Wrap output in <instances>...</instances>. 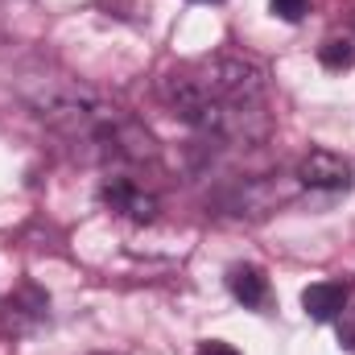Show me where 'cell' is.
Instances as JSON below:
<instances>
[{
	"label": "cell",
	"instance_id": "1",
	"mask_svg": "<svg viewBox=\"0 0 355 355\" xmlns=\"http://www.w3.org/2000/svg\"><path fill=\"white\" fill-rule=\"evenodd\" d=\"M157 95L178 120L219 141L257 145L272 128L265 112V71L240 54H207L178 62L162 75Z\"/></svg>",
	"mask_w": 355,
	"mask_h": 355
},
{
	"label": "cell",
	"instance_id": "2",
	"mask_svg": "<svg viewBox=\"0 0 355 355\" xmlns=\"http://www.w3.org/2000/svg\"><path fill=\"white\" fill-rule=\"evenodd\" d=\"M29 107L83 157V162H153L157 157V141L153 132L132 120L124 107H116L112 99H103L99 91L71 83V79H37L33 87H25Z\"/></svg>",
	"mask_w": 355,
	"mask_h": 355
},
{
	"label": "cell",
	"instance_id": "3",
	"mask_svg": "<svg viewBox=\"0 0 355 355\" xmlns=\"http://www.w3.org/2000/svg\"><path fill=\"white\" fill-rule=\"evenodd\" d=\"M99 202H103L107 211L132 219V223H153V219H157V198H153L145 186H137L132 178H120V174L103 178V186H99Z\"/></svg>",
	"mask_w": 355,
	"mask_h": 355
},
{
	"label": "cell",
	"instance_id": "4",
	"mask_svg": "<svg viewBox=\"0 0 355 355\" xmlns=\"http://www.w3.org/2000/svg\"><path fill=\"white\" fill-rule=\"evenodd\" d=\"M297 182H302L306 190L339 194V190L352 186V166H347L339 153H331V149H310V153L302 157V166H297Z\"/></svg>",
	"mask_w": 355,
	"mask_h": 355
},
{
	"label": "cell",
	"instance_id": "5",
	"mask_svg": "<svg viewBox=\"0 0 355 355\" xmlns=\"http://www.w3.org/2000/svg\"><path fill=\"white\" fill-rule=\"evenodd\" d=\"M46 310H50V297L37 289V285H21L12 297H8V306H4V331H12V335H25L29 327H37L42 318H46Z\"/></svg>",
	"mask_w": 355,
	"mask_h": 355
},
{
	"label": "cell",
	"instance_id": "6",
	"mask_svg": "<svg viewBox=\"0 0 355 355\" xmlns=\"http://www.w3.org/2000/svg\"><path fill=\"white\" fill-rule=\"evenodd\" d=\"M347 281H314L306 293H302V310L314 318V322H335L343 310H347Z\"/></svg>",
	"mask_w": 355,
	"mask_h": 355
},
{
	"label": "cell",
	"instance_id": "7",
	"mask_svg": "<svg viewBox=\"0 0 355 355\" xmlns=\"http://www.w3.org/2000/svg\"><path fill=\"white\" fill-rule=\"evenodd\" d=\"M227 289L240 306L248 310H265L268 306V277L261 272L257 265H236L227 272Z\"/></svg>",
	"mask_w": 355,
	"mask_h": 355
},
{
	"label": "cell",
	"instance_id": "8",
	"mask_svg": "<svg viewBox=\"0 0 355 355\" xmlns=\"http://www.w3.org/2000/svg\"><path fill=\"white\" fill-rule=\"evenodd\" d=\"M318 62H322L327 71H347V67H355V42L352 37H331V42L318 50Z\"/></svg>",
	"mask_w": 355,
	"mask_h": 355
},
{
	"label": "cell",
	"instance_id": "9",
	"mask_svg": "<svg viewBox=\"0 0 355 355\" xmlns=\"http://www.w3.org/2000/svg\"><path fill=\"white\" fill-rule=\"evenodd\" d=\"M306 4L310 0H268L272 17H281V21H302L306 17Z\"/></svg>",
	"mask_w": 355,
	"mask_h": 355
},
{
	"label": "cell",
	"instance_id": "10",
	"mask_svg": "<svg viewBox=\"0 0 355 355\" xmlns=\"http://www.w3.org/2000/svg\"><path fill=\"white\" fill-rule=\"evenodd\" d=\"M335 322H339V343H343V347L355 355V310H343Z\"/></svg>",
	"mask_w": 355,
	"mask_h": 355
},
{
	"label": "cell",
	"instance_id": "11",
	"mask_svg": "<svg viewBox=\"0 0 355 355\" xmlns=\"http://www.w3.org/2000/svg\"><path fill=\"white\" fill-rule=\"evenodd\" d=\"M198 355H240L232 343H219V339H211V343H202L198 347Z\"/></svg>",
	"mask_w": 355,
	"mask_h": 355
},
{
	"label": "cell",
	"instance_id": "12",
	"mask_svg": "<svg viewBox=\"0 0 355 355\" xmlns=\"http://www.w3.org/2000/svg\"><path fill=\"white\" fill-rule=\"evenodd\" d=\"M95 355H112V352H95Z\"/></svg>",
	"mask_w": 355,
	"mask_h": 355
}]
</instances>
